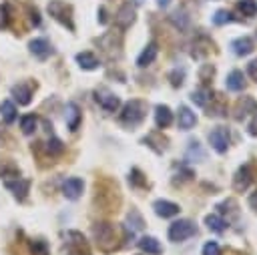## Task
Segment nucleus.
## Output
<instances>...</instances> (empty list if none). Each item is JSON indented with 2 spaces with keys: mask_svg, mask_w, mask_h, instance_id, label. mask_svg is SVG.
I'll return each mask as SVG.
<instances>
[{
  "mask_svg": "<svg viewBox=\"0 0 257 255\" xmlns=\"http://www.w3.org/2000/svg\"><path fill=\"white\" fill-rule=\"evenodd\" d=\"M12 96L22 106L30 104V100H32V84L30 82H18V84H14L12 86Z\"/></svg>",
  "mask_w": 257,
  "mask_h": 255,
  "instance_id": "9d476101",
  "label": "nucleus"
},
{
  "mask_svg": "<svg viewBox=\"0 0 257 255\" xmlns=\"http://www.w3.org/2000/svg\"><path fill=\"white\" fill-rule=\"evenodd\" d=\"M30 251L32 255H48V245L42 239H34L30 241Z\"/></svg>",
  "mask_w": 257,
  "mask_h": 255,
  "instance_id": "2f4dec72",
  "label": "nucleus"
},
{
  "mask_svg": "<svg viewBox=\"0 0 257 255\" xmlns=\"http://www.w3.org/2000/svg\"><path fill=\"white\" fill-rule=\"evenodd\" d=\"M229 141H231L229 129H225V126H215V129L209 133V143H211V147H213L217 153H225V151L229 149Z\"/></svg>",
  "mask_w": 257,
  "mask_h": 255,
  "instance_id": "423d86ee",
  "label": "nucleus"
},
{
  "mask_svg": "<svg viewBox=\"0 0 257 255\" xmlns=\"http://www.w3.org/2000/svg\"><path fill=\"white\" fill-rule=\"evenodd\" d=\"M155 122H157L159 129H167L173 122V112H171V108L167 104H159L155 108Z\"/></svg>",
  "mask_w": 257,
  "mask_h": 255,
  "instance_id": "412c9836",
  "label": "nucleus"
},
{
  "mask_svg": "<svg viewBox=\"0 0 257 255\" xmlns=\"http://www.w3.org/2000/svg\"><path fill=\"white\" fill-rule=\"evenodd\" d=\"M36 124H38V118L34 114H24L20 118V129H22L24 135H32L36 131Z\"/></svg>",
  "mask_w": 257,
  "mask_h": 255,
  "instance_id": "c756f323",
  "label": "nucleus"
},
{
  "mask_svg": "<svg viewBox=\"0 0 257 255\" xmlns=\"http://www.w3.org/2000/svg\"><path fill=\"white\" fill-rule=\"evenodd\" d=\"M0 177H20V169L12 159H2L0 161Z\"/></svg>",
  "mask_w": 257,
  "mask_h": 255,
  "instance_id": "a878e982",
  "label": "nucleus"
},
{
  "mask_svg": "<svg viewBox=\"0 0 257 255\" xmlns=\"http://www.w3.org/2000/svg\"><path fill=\"white\" fill-rule=\"evenodd\" d=\"M82 189H84V183H82V179H78V177H70V179H66L64 185H62V193H64V197L70 199V201H76V199L82 195Z\"/></svg>",
  "mask_w": 257,
  "mask_h": 255,
  "instance_id": "6e6552de",
  "label": "nucleus"
},
{
  "mask_svg": "<svg viewBox=\"0 0 257 255\" xmlns=\"http://www.w3.org/2000/svg\"><path fill=\"white\" fill-rule=\"evenodd\" d=\"M0 112H2V118H4V122H14L16 120V106H14V102H10V100H4L2 104H0Z\"/></svg>",
  "mask_w": 257,
  "mask_h": 255,
  "instance_id": "c85d7f7f",
  "label": "nucleus"
},
{
  "mask_svg": "<svg viewBox=\"0 0 257 255\" xmlns=\"http://www.w3.org/2000/svg\"><path fill=\"white\" fill-rule=\"evenodd\" d=\"M76 62H78V66L84 68V70H94V68L98 66V58H96L92 52H78V54H76Z\"/></svg>",
  "mask_w": 257,
  "mask_h": 255,
  "instance_id": "b1692460",
  "label": "nucleus"
},
{
  "mask_svg": "<svg viewBox=\"0 0 257 255\" xmlns=\"http://www.w3.org/2000/svg\"><path fill=\"white\" fill-rule=\"evenodd\" d=\"M225 84H227V88L233 90V92L243 90V88H245V76H243V72H241V70H231V72L227 74Z\"/></svg>",
  "mask_w": 257,
  "mask_h": 255,
  "instance_id": "4be33fe9",
  "label": "nucleus"
},
{
  "mask_svg": "<svg viewBox=\"0 0 257 255\" xmlns=\"http://www.w3.org/2000/svg\"><path fill=\"white\" fill-rule=\"evenodd\" d=\"M251 169L247 167V165H243V167H239L237 169V173H235V177H233V189L237 191V193H243V191H247V187L251 185Z\"/></svg>",
  "mask_w": 257,
  "mask_h": 255,
  "instance_id": "9b49d317",
  "label": "nucleus"
},
{
  "mask_svg": "<svg viewBox=\"0 0 257 255\" xmlns=\"http://www.w3.org/2000/svg\"><path fill=\"white\" fill-rule=\"evenodd\" d=\"M203 255H221V249L215 241H207L203 245Z\"/></svg>",
  "mask_w": 257,
  "mask_h": 255,
  "instance_id": "4c0bfd02",
  "label": "nucleus"
},
{
  "mask_svg": "<svg viewBox=\"0 0 257 255\" xmlns=\"http://www.w3.org/2000/svg\"><path fill=\"white\" fill-rule=\"evenodd\" d=\"M96 14H98V22H100V24H106V20H108V18H106V10H104V8H98Z\"/></svg>",
  "mask_w": 257,
  "mask_h": 255,
  "instance_id": "c03bdc74",
  "label": "nucleus"
},
{
  "mask_svg": "<svg viewBox=\"0 0 257 255\" xmlns=\"http://www.w3.org/2000/svg\"><path fill=\"white\" fill-rule=\"evenodd\" d=\"M46 149H48V153H50V155H60V153L64 151V145H62V141H60V139L52 137V139L46 143Z\"/></svg>",
  "mask_w": 257,
  "mask_h": 255,
  "instance_id": "72a5a7b5",
  "label": "nucleus"
},
{
  "mask_svg": "<svg viewBox=\"0 0 257 255\" xmlns=\"http://www.w3.org/2000/svg\"><path fill=\"white\" fill-rule=\"evenodd\" d=\"M213 74H215V66H213V64H205V66L201 68V80L205 82V86H207V82L213 78Z\"/></svg>",
  "mask_w": 257,
  "mask_h": 255,
  "instance_id": "e433bc0d",
  "label": "nucleus"
},
{
  "mask_svg": "<svg viewBox=\"0 0 257 255\" xmlns=\"http://www.w3.org/2000/svg\"><path fill=\"white\" fill-rule=\"evenodd\" d=\"M6 189H8L10 193H14V197H16L18 201H22V199H26V195H28L30 181H28V179H22V177H16L14 181H6Z\"/></svg>",
  "mask_w": 257,
  "mask_h": 255,
  "instance_id": "f8f14e48",
  "label": "nucleus"
},
{
  "mask_svg": "<svg viewBox=\"0 0 257 255\" xmlns=\"http://www.w3.org/2000/svg\"><path fill=\"white\" fill-rule=\"evenodd\" d=\"M247 72H249V76H251L253 80H257V58L249 62V66H247Z\"/></svg>",
  "mask_w": 257,
  "mask_h": 255,
  "instance_id": "79ce46f5",
  "label": "nucleus"
},
{
  "mask_svg": "<svg viewBox=\"0 0 257 255\" xmlns=\"http://www.w3.org/2000/svg\"><path fill=\"white\" fill-rule=\"evenodd\" d=\"M249 205H251V209L257 213V191L251 193V197H249Z\"/></svg>",
  "mask_w": 257,
  "mask_h": 255,
  "instance_id": "a18cd8bd",
  "label": "nucleus"
},
{
  "mask_svg": "<svg viewBox=\"0 0 257 255\" xmlns=\"http://www.w3.org/2000/svg\"><path fill=\"white\" fill-rule=\"evenodd\" d=\"M114 22H116L120 28H128V26L135 22V8L131 6V2H124V4L118 8V12H116V16H114Z\"/></svg>",
  "mask_w": 257,
  "mask_h": 255,
  "instance_id": "4468645a",
  "label": "nucleus"
},
{
  "mask_svg": "<svg viewBox=\"0 0 257 255\" xmlns=\"http://www.w3.org/2000/svg\"><path fill=\"white\" fill-rule=\"evenodd\" d=\"M217 209H219L221 215H227V221H231V219H235V217L239 215V211H237V203H235L233 199H227V201L219 203Z\"/></svg>",
  "mask_w": 257,
  "mask_h": 255,
  "instance_id": "bb28decb",
  "label": "nucleus"
},
{
  "mask_svg": "<svg viewBox=\"0 0 257 255\" xmlns=\"http://www.w3.org/2000/svg\"><path fill=\"white\" fill-rule=\"evenodd\" d=\"M235 18L231 16V12H227V10H217L215 12V16H213V22L217 24V26H223V24H227V22H233Z\"/></svg>",
  "mask_w": 257,
  "mask_h": 255,
  "instance_id": "473e14b6",
  "label": "nucleus"
},
{
  "mask_svg": "<svg viewBox=\"0 0 257 255\" xmlns=\"http://www.w3.org/2000/svg\"><path fill=\"white\" fill-rule=\"evenodd\" d=\"M211 94H213V92H211L207 86H201V88H197V90L191 92V100H193L197 106H205V104L209 102Z\"/></svg>",
  "mask_w": 257,
  "mask_h": 255,
  "instance_id": "cd10ccee",
  "label": "nucleus"
},
{
  "mask_svg": "<svg viewBox=\"0 0 257 255\" xmlns=\"http://www.w3.org/2000/svg\"><path fill=\"white\" fill-rule=\"evenodd\" d=\"M171 22H173L175 26H179V28H185V26H187V22H189V18L185 16V12H183V10H177V12H173V14H171Z\"/></svg>",
  "mask_w": 257,
  "mask_h": 255,
  "instance_id": "f704fd0d",
  "label": "nucleus"
},
{
  "mask_svg": "<svg viewBox=\"0 0 257 255\" xmlns=\"http://www.w3.org/2000/svg\"><path fill=\"white\" fill-rule=\"evenodd\" d=\"M205 106H207V114H209V116H221V114H225V110H227L225 98H223L221 94H211V98H209V102H207Z\"/></svg>",
  "mask_w": 257,
  "mask_h": 255,
  "instance_id": "a211bd4d",
  "label": "nucleus"
},
{
  "mask_svg": "<svg viewBox=\"0 0 257 255\" xmlns=\"http://www.w3.org/2000/svg\"><path fill=\"white\" fill-rule=\"evenodd\" d=\"M139 247H141V251H145L149 255H161L163 253V247L155 237H141L139 239Z\"/></svg>",
  "mask_w": 257,
  "mask_h": 255,
  "instance_id": "5701e85b",
  "label": "nucleus"
},
{
  "mask_svg": "<svg viewBox=\"0 0 257 255\" xmlns=\"http://www.w3.org/2000/svg\"><path fill=\"white\" fill-rule=\"evenodd\" d=\"M231 48H233V52L237 56H247V54H251L255 50V44H253V40L249 36H239V38H235L231 42Z\"/></svg>",
  "mask_w": 257,
  "mask_h": 255,
  "instance_id": "f3484780",
  "label": "nucleus"
},
{
  "mask_svg": "<svg viewBox=\"0 0 257 255\" xmlns=\"http://www.w3.org/2000/svg\"><path fill=\"white\" fill-rule=\"evenodd\" d=\"M177 124L181 131H191L197 124V116L191 108L187 106H179V114H177Z\"/></svg>",
  "mask_w": 257,
  "mask_h": 255,
  "instance_id": "2eb2a0df",
  "label": "nucleus"
},
{
  "mask_svg": "<svg viewBox=\"0 0 257 255\" xmlns=\"http://www.w3.org/2000/svg\"><path fill=\"white\" fill-rule=\"evenodd\" d=\"M157 54H159V46H157V42H149V44L145 46V50L139 54L137 64H139L141 68H145V66H149L151 62H155Z\"/></svg>",
  "mask_w": 257,
  "mask_h": 255,
  "instance_id": "6ab92c4d",
  "label": "nucleus"
},
{
  "mask_svg": "<svg viewBox=\"0 0 257 255\" xmlns=\"http://www.w3.org/2000/svg\"><path fill=\"white\" fill-rule=\"evenodd\" d=\"M195 233H197V229L189 219H179V221L171 223V227H169V239L175 241V243L185 241V239L193 237Z\"/></svg>",
  "mask_w": 257,
  "mask_h": 255,
  "instance_id": "20e7f679",
  "label": "nucleus"
},
{
  "mask_svg": "<svg viewBox=\"0 0 257 255\" xmlns=\"http://www.w3.org/2000/svg\"><path fill=\"white\" fill-rule=\"evenodd\" d=\"M183 78H185V72L183 70H173L171 72V84L173 86H181L183 84Z\"/></svg>",
  "mask_w": 257,
  "mask_h": 255,
  "instance_id": "ea45409f",
  "label": "nucleus"
},
{
  "mask_svg": "<svg viewBox=\"0 0 257 255\" xmlns=\"http://www.w3.org/2000/svg\"><path fill=\"white\" fill-rule=\"evenodd\" d=\"M30 22L34 24V26H38L40 24V14H38V10L34 8V10H30Z\"/></svg>",
  "mask_w": 257,
  "mask_h": 255,
  "instance_id": "37998d69",
  "label": "nucleus"
},
{
  "mask_svg": "<svg viewBox=\"0 0 257 255\" xmlns=\"http://www.w3.org/2000/svg\"><path fill=\"white\" fill-rule=\"evenodd\" d=\"M257 112V102L249 96H243L235 106V120H243L247 116H253Z\"/></svg>",
  "mask_w": 257,
  "mask_h": 255,
  "instance_id": "1a4fd4ad",
  "label": "nucleus"
},
{
  "mask_svg": "<svg viewBox=\"0 0 257 255\" xmlns=\"http://www.w3.org/2000/svg\"><path fill=\"white\" fill-rule=\"evenodd\" d=\"M237 8L245 14V16H255L257 14V0H239Z\"/></svg>",
  "mask_w": 257,
  "mask_h": 255,
  "instance_id": "7c9ffc66",
  "label": "nucleus"
},
{
  "mask_svg": "<svg viewBox=\"0 0 257 255\" xmlns=\"http://www.w3.org/2000/svg\"><path fill=\"white\" fill-rule=\"evenodd\" d=\"M94 98H96V102H98L106 112H114V110L120 106L118 96L112 94V92H108V90H104V88L96 90V92H94Z\"/></svg>",
  "mask_w": 257,
  "mask_h": 255,
  "instance_id": "0eeeda50",
  "label": "nucleus"
},
{
  "mask_svg": "<svg viewBox=\"0 0 257 255\" xmlns=\"http://www.w3.org/2000/svg\"><path fill=\"white\" fill-rule=\"evenodd\" d=\"M66 249H64V255H88V245L84 241V237L76 231H70L66 233Z\"/></svg>",
  "mask_w": 257,
  "mask_h": 255,
  "instance_id": "39448f33",
  "label": "nucleus"
},
{
  "mask_svg": "<svg viewBox=\"0 0 257 255\" xmlns=\"http://www.w3.org/2000/svg\"><path fill=\"white\" fill-rule=\"evenodd\" d=\"M92 235L96 239V245L102 249V251H112L118 247V231L112 223H96L92 227Z\"/></svg>",
  "mask_w": 257,
  "mask_h": 255,
  "instance_id": "f257e3e1",
  "label": "nucleus"
},
{
  "mask_svg": "<svg viewBox=\"0 0 257 255\" xmlns=\"http://www.w3.org/2000/svg\"><path fill=\"white\" fill-rule=\"evenodd\" d=\"M247 133L251 135V137H257V112L251 116V120L247 122Z\"/></svg>",
  "mask_w": 257,
  "mask_h": 255,
  "instance_id": "a19ab883",
  "label": "nucleus"
},
{
  "mask_svg": "<svg viewBox=\"0 0 257 255\" xmlns=\"http://www.w3.org/2000/svg\"><path fill=\"white\" fill-rule=\"evenodd\" d=\"M169 2H171V0H157V4H159L161 8H167V6H169Z\"/></svg>",
  "mask_w": 257,
  "mask_h": 255,
  "instance_id": "49530a36",
  "label": "nucleus"
},
{
  "mask_svg": "<svg viewBox=\"0 0 257 255\" xmlns=\"http://www.w3.org/2000/svg\"><path fill=\"white\" fill-rule=\"evenodd\" d=\"M128 181L133 183V185H137V187H141V185H145L147 181L143 179V173L139 171V169H133L131 171V177H128Z\"/></svg>",
  "mask_w": 257,
  "mask_h": 255,
  "instance_id": "58836bf2",
  "label": "nucleus"
},
{
  "mask_svg": "<svg viewBox=\"0 0 257 255\" xmlns=\"http://www.w3.org/2000/svg\"><path fill=\"white\" fill-rule=\"evenodd\" d=\"M145 114H147V102L145 100H139V98H133V100H128L122 106L120 122L126 124V126H137V124L143 122Z\"/></svg>",
  "mask_w": 257,
  "mask_h": 255,
  "instance_id": "f03ea898",
  "label": "nucleus"
},
{
  "mask_svg": "<svg viewBox=\"0 0 257 255\" xmlns=\"http://www.w3.org/2000/svg\"><path fill=\"white\" fill-rule=\"evenodd\" d=\"M153 209H155V213H157L159 217H163V219L175 217V215H179V211H181V207H179L177 203H171V201H167V199L155 201V203H153Z\"/></svg>",
  "mask_w": 257,
  "mask_h": 255,
  "instance_id": "ddd939ff",
  "label": "nucleus"
},
{
  "mask_svg": "<svg viewBox=\"0 0 257 255\" xmlns=\"http://www.w3.org/2000/svg\"><path fill=\"white\" fill-rule=\"evenodd\" d=\"M205 225L213 231V233H223L225 231V219L221 217V215H217V213H211V215H207L205 217Z\"/></svg>",
  "mask_w": 257,
  "mask_h": 255,
  "instance_id": "393cba45",
  "label": "nucleus"
},
{
  "mask_svg": "<svg viewBox=\"0 0 257 255\" xmlns=\"http://www.w3.org/2000/svg\"><path fill=\"white\" fill-rule=\"evenodd\" d=\"M48 14H50L56 22H60L62 26H66L68 30H74L70 4H66V2H62V0H50V2H48Z\"/></svg>",
  "mask_w": 257,
  "mask_h": 255,
  "instance_id": "7ed1b4c3",
  "label": "nucleus"
},
{
  "mask_svg": "<svg viewBox=\"0 0 257 255\" xmlns=\"http://www.w3.org/2000/svg\"><path fill=\"white\" fill-rule=\"evenodd\" d=\"M28 48H30V52H32L36 58H40V60L48 58L50 52H52V48H50V44H48L46 38H34V40H30Z\"/></svg>",
  "mask_w": 257,
  "mask_h": 255,
  "instance_id": "dca6fc26",
  "label": "nucleus"
},
{
  "mask_svg": "<svg viewBox=\"0 0 257 255\" xmlns=\"http://www.w3.org/2000/svg\"><path fill=\"white\" fill-rule=\"evenodd\" d=\"M80 120H82V114H80L78 104L76 102H68L66 104V126L70 131H76L78 124H80Z\"/></svg>",
  "mask_w": 257,
  "mask_h": 255,
  "instance_id": "aec40b11",
  "label": "nucleus"
},
{
  "mask_svg": "<svg viewBox=\"0 0 257 255\" xmlns=\"http://www.w3.org/2000/svg\"><path fill=\"white\" fill-rule=\"evenodd\" d=\"M128 223L133 225V229H135V231L143 229V225H145V223H143V217H141V215H139V211H135V209L128 213Z\"/></svg>",
  "mask_w": 257,
  "mask_h": 255,
  "instance_id": "c9c22d12",
  "label": "nucleus"
}]
</instances>
